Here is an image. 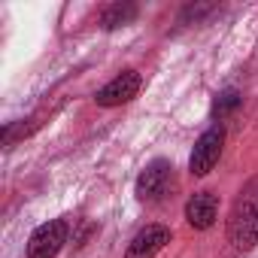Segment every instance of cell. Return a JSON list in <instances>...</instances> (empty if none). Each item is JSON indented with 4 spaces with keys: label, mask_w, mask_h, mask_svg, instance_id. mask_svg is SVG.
I'll return each mask as SVG.
<instances>
[{
    "label": "cell",
    "mask_w": 258,
    "mask_h": 258,
    "mask_svg": "<svg viewBox=\"0 0 258 258\" xmlns=\"http://www.w3.org/2000/svg\"><path fill=\"white\" fill-rule=\"evenodd\" d=\"M140 85H143V79H140L137 70H121L115 79H109V82L94 94V100H97L100 106H121V103H127V100L137 97Z\"/></svg>",
    "instance_id": "cell-5"
},
{
    "label": "cell",
    "mask_w": 258,
    "mask_h": 258,
    "mask_svg": "<svg viewBox=\"0 0 258 258\" xmlns=\"http://www.w3.org/2000/svg\"><path fill=\"white\" fill-rule=\"evenodd\" d=\"M173 188V167L167 161H152L140 176H137V198L140 201H161Z\"/></svg>",
    "instance_id": "cell-4"
},
{
    "label": "cell",
    "mask_w": 258,
    "mask_h": 258,
    "mask_svg": "<svg viewBox=\"0 0 258 258\" xmlns=\"http://www.w3.org/2000/svg\"><path fill=\"white\" fill-rule=\"evenodd\" d=\"M137 19V7L134 4H112L106 13H103V28H121L127 22Z\"/></svg>",
    "instance_id": "cell-8"
},
{
    "label": "cell",
    "mask_w": 258,
    "mask_h": 258,
    "mask_svg": "<svg viewBox=\"0 0 258 258\" xmlns=\"http://www.w3.org/2000/svg\"><path fill=\"white\" fill-rule=\"evenodd\" d=\"M167 243H170V228H164V225H146V228L131 240L124 258H155Z\"/></svg>",
    "instance_id": "cell-6"
},
{
    "label": "cell",
    "mask_w": 258,
    "mask_h": 258,
    "mask_svg": "<svg viewBox=\"0 0 258 258\" xmlns=\"http://www.w3.org/2000/svg\"><path fill=\"white\" fill-rule=\"evenodd\" d=\"M228 237L237 249H252L258 243V176L243 185L228 219Z\"/></svg>",
    "instance_id": "cell-1"
},
{
    "label": "cell",
    "mask_w": 258,
    "mask_h": 258,
    "mask_svg": "<svg viewBox=\"0 0 258 258\" xmlns=\"http://www.w3.org/2000/svg\"><path fill=\"white\" fill-rule=\"evenodd\" d=\"M237 103H240V94H237V91H225V94H219V100H216V115L231 112Z\"/></svg>",
    "instance_id": "cell-9"
},
{
    "label": "cell",
    "mask_w": 258,
    "mask_h": 258,
    "mask_svg": "<svg viewBox=\"0 0 258 258\" xmlns=\"http://www.w3.org/2000/svg\"><path fill=\"white\" fill-rule=\"evenodd\" d=\"M216 216H219V201L213 191H198L188 198L185 204V222L198 231H207L216 225Z\"/></svg>",
    "instance_id": "cell-7"
},
{
    "label": "cell",
    "mask_w": 258,
    "mask_h": 258,
    "mask_svg": "<svg viewBox=\"0 0 258 258\" xmlns=\"http://www.w3.org/2000/svg\"><path fill=\"white\" fill-rule=\"evenodd\" d=\"M64 243H67V222L64 219H52V222L40 225L31 234V240H28V258H55Z\"/></svg>",
    "instance_id": "cell-3"
},
{
    "label": "cell",
    "mask_w": 258,
    "mask_h": 258,
    "mask_svg": "<svg viewBox=\"0 0 258 258\" xmlns=\"http://www.w3.org/2000/svg\"><path fill=\"white\" fill-rule=\"evenodd\" d=\"M222 146H225V127L216 124L210 131H204L191 149V158H188V170L191 176H207L216 164H219V155H222Z\"/></svg>",
    "instance_id": "cell-2"
}]
</instances>
